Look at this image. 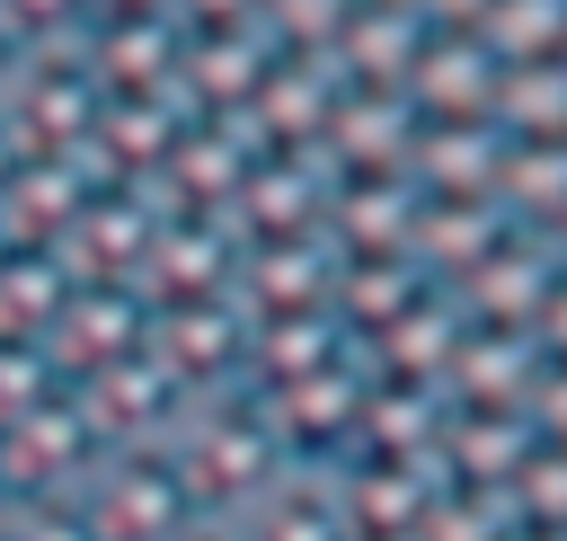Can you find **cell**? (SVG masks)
Here are the masks:
<instances>
[{
  "label": "cell",
  "mask_w": 567,
  "mask_h": 541,
  "mask_svg": "<svg viewBox=\"0 0 567 541\" xmlns=\"http://www.w3.org/2000/svg\"><path fill=\"white\" fill-rule=\"evenodd\" d=\"M71 514L89 541H177L195 523V506L159 452H106L89 470V488L71 497Z\"/></svg>",
  "instance_id": "cell-1"
},
{
  "label": "cell",
  "mask_w": 567,
  "mask_h": 541,
  "mask_svg": "<svg viewBox=\"0 0 567 541\" xmlns=\"http://www.w3.org/2000/svg\"><path fill=\"white\" fill-rule=\"evenodd\" d=\"M97 461H106V443L89 435V417L71 408V390H53L35 417H18L0 435V488L18 506H71Z\"/></svg>",
  "instance_id": "cell-2"
},
{
  "label": "cell",
  "mask_w": 567,
  "mask_h": 541,
  "mask_svg": "<svg viewBox=\"0 0 567 541\" xmlns=\"http://www.w3.org/2000/svg\"><path fill=\"white\" fill-rule=\"evenodd\" d=\"M71 302V266L44 248H9L0 257V346H44V328H53V310Z\"/></svg>",
  "instance_id": "cell-3"
},
{
  "label": "cell",
  "mask_w": 567,
  "mask_h": 541,
  "mask_svg": "<svg viewBox=\"0 0 567 541\" xmlns=\"http://www.w3.org/2000/svg\"><path fill=\"white\" fill-rule=\"evenodd\" d=\"M53 390H62V381H53L44 346H0V435H9L18 417H35Z\"/></svg>",
  "instance_id": "cell-4"
},
{
  "label": "cell",
  "mask_w": 567,
  "mask_h": 541,
  "mask_svg": "<svg viewBox=\"0 0 567 541\" xmlns=\"http://www.w3.org/2000/svg\"><path fill=\"white\" fill-rule=\"evenodd\" d=\"M0 541H89V532H80V514H71V506H18Z\"/></svg>",
  "instance_id": "cell-5"
},
{
  "label": "cell",
  "mask_w": 567,
  "mask_h": 541,
  "mask_svg": "<svg viewBox=\"0 0 567 541\" xmlns=\"http://www.w3.org/2000/svg\"><path fill=\"white\" fill-rule=\"evenodd\" d=\"M9 514H18V497H9V488H0V532H9Z\"/></svg>",
  "instance_id": "cell-6"
}]
</instances>
